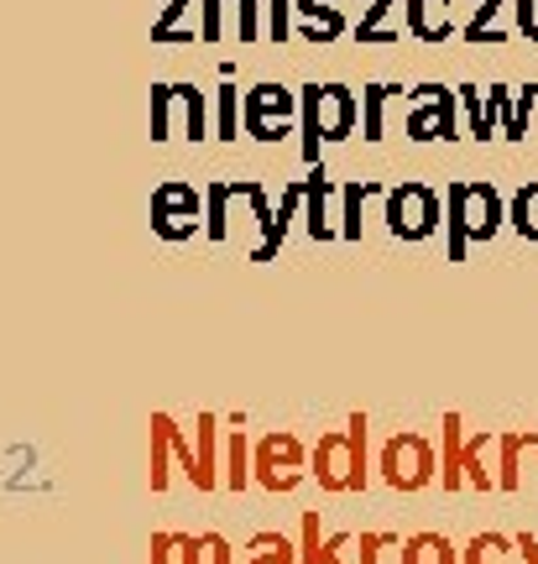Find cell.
Here are the masks:
<instances>
[{
  "instance_id": "cell-1",
  "label": "cell",
  "mask_w": 538,
  "mask_h": 564,
  "mask_svg": "<svg viewBox=\"0 0 538 564\" xmlns=\"http://www.w3.org/2000/svg\"><path fill=\"white\" fill-rule=\"evenodd\" d=\"M507 220V204L486 178L476 183H450L444 188V257L465 262V251L476 241H492Z\"/></svg>"
},
{
  "instance_id": "cell-2",
  "label": "cell",
  "mask_w": 538,
  "mask_h": 564,
  "mask_svg": "<svg viewBox=\"0 0 538 564\" xmlns=\"http://www.w3.org/2000/svg\"><path fill=\"white\" fill-rule=\"evenodd\" d=\"M309 476H320L324 491H361L366 486V413L324 434L309 455Z\"/></svg>"
},
{
  "instance_id": "cell-3",
  "label": "cell",
  "mask_w": 538,
  "mask_h": 564,
  "mask_svg": "<svg viewBox=\"0 0 538 564\" xmlns=\"http://www.w3.org/2000/svg\"><path fill=\"white\" fill-rule=\"evenodd\" d=\"M356 116H361V105H356V95H351L345 84H309V89H303V131H309L303 158L314 162L320 158V141L351 137Z\"/></svg>"
},
{
  "instance_id": "cell-4",
  "label": "cell",
  "mask_w": 538,
  "mask_h": 564,
  "mask_svg": "<svg viewBox=\"0 0 538 564\" xmlns=\"http://www.w3.org/2000/svg\"><path fill=\"white\" fill-rule=\"evenodd\" d=\"M444 220V199L429 183H398L387 188V230L402 241H429Z\"/></svg>"
},
{
  "instance_id": "cell-5",
  "label": "cell",
  "mask_w": 538,
  "mask_h": 564,
  "mask_svg": "<svg viewBox=\"0 0 538 564\" xmlns=\"http://www.w3.org/2000/svg\"><path fill=\"white\" fill-rule=\"evenodd\" d=\"M381 481L392 486V491H423V486L439 476V460H434V444L423 440V434H392L387 449H381Z\"/></svg>"
},
{
  "instance_id": "cell-6",
  "label": "cell",
  "mask_w": 538,
  "mask_h": 564,
  "mask_svg": "<svg viewBox=\"0 0 538 564\" xmlns=\"http://www.w3.org/2000/svg\"><path fill=\"white\" fill-rule=\"evenodd\" d=\"M309 476V449L299 444V434H267L251 449V481L267 491H293Z\"/></svg>"
},
{
  "instance_id": "cell-7",
  "label": "cell",
  "mask_w": 538,
  "mask_h": 564,
  "mask_svg": "<svg viewBox=\"0 0 538 564\" xmlns=\"http://www.w3.org/2000/svg\"><path fill=\"white\" fill-rule=\"evenodd\" d=\"M455 105L460 95L455 89H444V84H423L413 89V110H408V137L413 141H455Z\"/></svg>"
},
{
  "instance_id": "cell-8",
  "label": "cell",
  "mask_w": 538,
  "mask_h": 564,
  "mask_svg": "<svg viewBox=\"0 0 538 564\" xmlns=\"http://www.w3.org/2000/svg\"><path fill=\"white\" fill-rule=\"evenodd\" d=\"M293 126V95L282 84H257L246 95V131L257 141H278Z\"/></svg>"
},
{
  "instance_id": "cell-9",
  "label": "cell",
  "mask_w": 538,
  "mask_h": 564,
  "mask_svg": "<svg viewBox=\"0 0 538 564\" xmlns=\"http://www.w3.org/2000/svg\"><path fill=\"white\" fill-rule=\"evenodd\" d=\"M152 564H230V544L219 533H158Z\"/></svg>"
},
{
  "instance_id": "cell-10",
  "label": "cell",
  "mask_w": 538,
  "mask_h": 564,
  "mask_svg": "<svg viewBox=\"0 0 538 564\" xmlns=\"http://www.w3.org/2000/svg\"><path fill=\"white\" fill-rule=\"evenodd\" d=\"M173 455L183 460V476L194 481V476H200V455L183 444V429L168 419V413H152V491L168 486V460H173Z\"/></svg>"
},
{
  "instance_id": "cell-11",
  "label": "cell",
  "mask_w": 538,
  "mask_h": 564,
  "mask_svg": "<svg viewBox=\"0 0 538 564\" xmlns=\"http://www.w3.org/2000/svg\"><path fill=\"white\" fill-rule=\"evenodd\" d=\"M460 105H465V121H471V137L486 141V137H497V126L502 116H507V105H513V89H502V84H492L486 89V100H481V89L476 84H465V89H455Z\"/></svg>"
},
{
  "instance_id": "cell-12",
  "label": "cell",
  "mask_w": 538,
  "mask_h": 564,
  "mask_svg": "<svg viewBox=\"0 0 538 564\" xmlns=\"http://www.w3.org/2000/svg\"><path fill=\"white\" fill-rule=\"evenodd\" d=\"M152 215H158V230L168 241H179L194 230V215H200V199H194V188L189 183H168L158 188V199H152Z\"/></svg>"
},
{
  "instance_id": "cell-13",
  "label": "cell",
  "mask_w": 538,
  "mask_h": 564,
  "mask_svg": "<svg viewBox=\"0 0 538 564\" xmlns=\"http://www.w3.org/2000/svg\"><path fill=\"white\" fill-rule=\"evenodd\" d=\"M450 11H455V0H408V32H413L419 42L455 37V21H450Z\"/></svg>"
},
{
  "instance_id": "cell-14",
  "label": "cell",
  "mask_w": 538,
  "mask_h": 564,
  "mask_svg": "<svg viewBox=\"0 0 538 564\" xmlns=\"http://www.w3.org/2000/svg\"><path fill=\"white\" fill-rule=\"evenodd\" d=\"M402 549V564H460V549L444 533H413Z\"/></svg>"
},
{
  "instance_id": "cell-15",
  "label": "cell",
  "mask_w": 538,
  "mask_h": 564,
  "mask_svg": "<svg viewBox=\"0 0 538 564\" xmlns=\"http://www.w3.org/2000/svg\"><path fill=\"white\" fill-rule=\"evenodd\" d=\"M299 11H303V37H309V42H330V37H340V32H345L335 0H299Z\"/></svg>"
},
{
  "instance_id": "cell-16",
  "label": "cell",
  "mask_w": 538,
  "mask_h": 564,
  "mask_svg": "<svg viewBox=\"0 0 538 564\" xmlns=\"http://www.w3.org/2000/svg\"><path fill=\"white\" fill-rule=\"evenodd\" d=\"M507 225L518 230L523 241H538V178L523 183L518 194H513V204H507Z\"/></svg>"
},
{
  "instance_id": "cell-17",
  "label": "cell",
  "mask_w": 538,
  "mask_h": 564,
  "mask_svg": "<svg viewBox=\"0 0 538 564\" xmlns=\"http://www.w3.org/2000/svg\"><path fill=\"white\" fill-rule=\"evenodd\" d=\"M351 549V533H335L320 544V518L303 523V564H340V554Z\"/></svg>"
},
{
  "instance_id": "cell-18",
  "label": "cell",
  "mask_w": 538,
  "mask_h": 564,
  "mask_svg": "<svg viewBox=\"0 0 538 564\" xmlns=\"http://www.w3.org/2000/svg\"><path fill=\"white\" fill-rule=\"evenodd\" d=\"M460 564H513V539H502V533H476L471 544L460 549Z\"/></svg>"
},
{
  "instance_id": "cell-19",
  "label": "cell",
  "mask_w": 538,
  "mask_h": 564,
  "mask_svg": "<svg viewBox=\"0 0 538 564\" xmlns=\"http://www.w3.org/2000/svg\"><path fill=\"white\" fill-rule=\"evenodd\" d=\"M246 564H299V549L288 539H278V533H257L246 544Z\"/></svg>"
},
{
  "instance_id": "cell-20",
  "label": "cell",
  "mask_w": 538,
  "mask_h": 564,
  "mask_svg": "<svg viewBox=\"0 0 538 564\" xmlns=\"http://www.w3.org/2000/svg\"><path fill=\"white\" fill-rule=\"evenodd\" d=\"M534 105H538V89H534V84H528V89H518V95H513V105H507V116H502V137H507V141H523V137H528Z\"/></svg>"
},
{
  "instance_id": "cell-21",
  "label": "cell",
  "mask_w": 538,
  "mask_h": 564,
  "mask_svg": "<svg viewBox=\"0 0 538 564\" xmlns=\"http://www.w3.org/2000/svg\"><path fill=\"white\" fill-rule=\"evenodd\" d=\"M460 455H465V440H460V413H444V491H460Z\"/></svg>"
},
{
  "instance_id": "cell-22",
  "label": "cell",
  "mask_w": 538,
  "mask_h": 564,
  "mask_svg": "<svg viewBox=\"0 0 538 564\" xmlns=\"http://www.w3.org/2000/svg\"><path fill=\"white\" fill-rule=\"evenodd\" d=\"M476 6H481V11L460 26V37H465V42H502V32L492 26V21H497V11L507 6V0H476Z\"/></svg>"
},
{
  "instance_id": "cell-23",
  "label": "cell",
  "mask_w": 538,
  "mask_h": 564,
  "mask_svg": "<svg viewBox=\"0 0 538 564\" xmlns=\"http://www.w3.org/2000/svg\"><path fill=\"white\" fill-rule=\"evenodd\" d=\"M215 413H204L200 419V476H194V486L200 491H209V486H219V476H215V455H209V444H215Z\"/></svg>"
},
{
  "instance_id": "cell-24",
  "label": "cell",
  "mask_w": 538,
  "mask_h": 564,
  "mask_svg": "<svg viewBox=\"0 0 538 564\" xmlns=\"http://www.w3.org/2000/svg\"><path fill=\"white\" fill-rule=\"evenodd\" d=\"M392 95H402L398 84H372L366 89V141H381V105L392 100Z\"/></svg>"
},
{
  "instance_id": "cell-25",
  "label": "cell",
  "mask_w": 538,
  "mask_h": 564,
  "mask_svg": "<svg viewBox=\"0 0 538 564\" xmlns=\"http://www.w3.org/2000/svg\"><path fill=\"white\" fill-rule=\"evenodd\" d=\"M392 6H398V0H372V11H366V21L356 26V37H361V42H392V32L381 26V17H387Z\"/></svg>"
},
{
  "instance_id": "cell-26",
  "label": "cell",
  "mask_w": 538,
  "mask_h": 564,
  "mask_svg": "<svg viewBox=\"0 0 538 564\" xmlns=\"http://www.w3.org/2000/svg\"><path fill=\"white\" fill-rule=\"evenodd\" d=\"M377 194V183H351L345 188V236H361V199Z\"/></svg>"
},
{
  "instance_id": "cell-27",
  "label": "cell",
  "mask_w": 538,
  "mask_h": 564,
  "mask_svg": "<svg viewBox=\"0 0 538 564\" xmlns=\"http://www.w3.org/2000/svg\"><path fill=\"white\" fill-rule=\"evenodd\" d=\"M246 481H251V476H246V434L236 429V434H230V476H225V486H236L240 491Z\"/></svg>"
},
{
  "instance_id": "cell-28",
  "label": "cell",
  "mask_w": 538,
  "mask_h": 564,
  "mask_svg": "<svg viewBox=\"0 0 538 564\" xmlns=\"http://www.w3.org/2000/svg\"><path fill=\"white\" fill-rule=\"evenodd\" d=\"M513 17H518V32L528 42H538V0H513Z\"/></svg>"
},
{
  "instance_id": "cell-29",
  "label": "cell",
  "mask_w": 538,
  "mask_h": 564,
  "mask_svg": "<svg viewBox=\"0 0 538 564\" xmlns=\"http://www.w3.org/2000/svg\"><path fill=\"white\" fill-rule=\"evenodd\" d=\"M398 544H402L398 533H366V539H361V564H377L381 549H398Z\"/></svg>"
},
{
  "instance_id": "cell-30",
  "label": "cell",
  "mask_w": 538,
  "mask_h": 564,
  "mask_svg": "<svg viewBox=\"0 0 538 564\" xmlns=\"http://www.w3.org/2000/svg\"><path fill=\"white\" fill-rule=\"evenodd\" d=\"M513 549H518L528 564H538V539H534V533H518V539H513Z\"/></svg>"
},
{
  "instance_id": "cell-31",
  "label": "cell",
  "mask_w": 538,
  "mask_h": 564,
  "mask_svg": "<svg viewBox=\"0 0 538 564\" xmlns=\"http://www.w3.org/2000/svg\"><path fill=\"white\" fill-rule=\"evenodd\" d=\"M282 6H288V0H272V37H288V17H282Z\"/></svg>"
}]
</instances>
